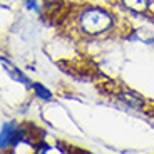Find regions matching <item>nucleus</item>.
<instances>
[{"instance_id": "7ed1b4c3", "label": "nucleus", "mask_w": 154, "mask_h": 154, "mask_svg": "<svg viewBox=\"0 0 154 154\" xmlns=\"http://www.w3.org/2000/svg\"><path fill=\"white\" fill-rule=\"evenodd\" d=\"M119 99L122 100L124 104L129 106V107H134V109L143 107V99H141V96H137V94H134V92H121Z\"/></svg>"}, {"instance_id": "f257e3e1", "label": "nucleus", "mask_w": 154, "mask_h": 154, "mask_svg": "<svg viewBox=\"0 0 154 154\" xmlns=\"http://www.w3.org/2000/svg\"><path fill=\"white\" fill-rule=\"evenodd\" d=\"M112 23H114L112 15L99 7H89L79 15V27L82 32L89 35H96L109 30Z\"/></svg>"}, {"instance_id": "f03ea898", "label": "nucleus", "mask_w": 154, "mask_h": 154, "mask_svg": "<svg viewBox=\"0 0 154 154\" xmlns=\"http://www.w3.org/2000/svg\"><path fill=\"white\" fill-rule=\"evenodd\" d=\"M17 124L15 122H7L4 124L2 131H0V147H7L12 144V137L15 134Z\"/></svg>"}, {"instance_id": "39448f33", "label": "nucleus", "mask_w": 154, "mask_h": 154, "mask_svg": "<svg viewBox=\"0 0 154 154\" xmlns=\"http://www.w3.org/2000/svg\"><path fill=\"white\" fill-rule=\"evenodd\" d=\"M32 89L35 91V94H37L40 99H44V100H49V99H50V92L47 91L45 87H44L42 84H37V82H34V84H32Z\"/></svg>"}, {"instance_id": "20e7f679", "label": "nucleus", "mask_w": 154, "mask_h": 154, "mask_svg": "<svg viewBox=\"0 0 154 154\" xmlns=\"http://www.w3.org/2000/svg\"><path fill=\"white\" fill-rule=\"evenodd\" d=\"M122 2H124L126 7L132 8V10H136V12L144 10V8L149 5V0H122Z\"/></svg>"}, {"instance_id": "423d86ee", "label": "nucleus", "mask_w": 154, "mask_h": 154, "mask_svg": "<svg viewBox=\"0 0 154 154\" xmlns=\"http://www.w3.org/2000/svg\"><path fill=\"white\" fill-rule=\"evenodd\" d=\"M25 5H27L29 8H37V5H35V0H25Z\"/></svg>"}]
</instances>
